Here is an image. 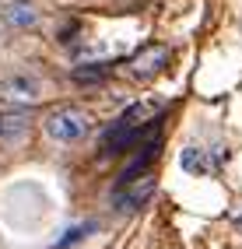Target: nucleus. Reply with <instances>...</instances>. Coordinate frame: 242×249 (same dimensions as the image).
Here are the masks:
<instances>
[{
  "instance_id": "nucleus-8",
  "label": "nucleus",
  "mask_w": 242,
  "mask_h": 249,
  "mask_svg": "<svg viewBox=\"0 0 242 249\" xmlns=\"http://www.w3.org/2000/svg\"><path fill=\"white\" fill-rule=\"evenodd\" d=\"M105 71L99 67V63H85V67H74V81H81V85H85V81H99Z\"/></svg>"
},
{
  "instance_id": "nucleus-6",
  "label": "nucleus",
  "mask_w": 242,
  "mask_h": 249,
  "mask_svg": "<svg viewBox=\"0 0 242 249\" xmlns=\"http://www.w3.org/2000/svg\"><path fill=\"white\" fill-rule=\"evenodd\" d=\"M28 134V116L25 112H0V141H21Z\"/></svg>"
},
{
  "instance_id": "nucleus-4",
  "label": "nucleus",
  "mask_w": 242,
  "mask_h": 249,
  "mask_svg": "<svg viewBox=\"0 0 242 249\" xmlns=\"http://www.w3.org/2000/svg\"><path fill=\"white\" fill-rule=\"evenodd\" d=\"M0 98L4 102H18V106H32L39 98V81L28 74H11L0 81Z\"/></svg>"
},
{
  "instance_id": "nucleus-2",
  "label": "nucleus",
  "mask_w": 242,
  "mask_h": 249,
  "mask_svg": "<svg viewBox=\"0 0 242 249\" xmlns=\"http://www.w3.org/2000/svg\"><path fill=\"white\" fill-rule=\"evenodd\" d=\"M161 106L158 102H137L134 109H126L123 116H120V123L112 126V134H109V141H105V151L109 155H120L123 147H130L137 137H140V130H144V120H151V116L158 112Z\"/></svg>"
},
{
  "instance_id": "nucleus-3",
  "label": "nucleus",
  "mask_w": 242,
  "mask_h": 249,
  "mask_svg": "<svg viewBox=\"0 0 242 249\" xmlns=\"http://www.w3.org/2000/svg\"><path fill=\"white\" fill-rule=\"evenodd\" d=\"M169 56H172V53H169V46L151 42V46H144L137 56L126 60L123 67H126V74H130L134 81H151L155 74H161V71L169 67Z\"/></svg>"
},
{
  "instance_id": "nucleus-5",
  "label": "nucleus",
  "mask_w": 242,
  "mask_h": 249,
  "mask_svg": "<svg viewBox=\"0 0 242 249\" xmlns=\"http://www.w3.org/2000/svg\"><path fill=\"white\" fill-rule=\"evenodd\" d=\"M0 18H4L7 25H14V28H32L39 21V11L32 7L28 0H11V4L0 7Z\"/></svg>"
},
{
  "instance_id": "nucleus-7",
  "label": "nucleus",
  "mask_w": 242,
  "mask_h": 249,
  "mask_svg": "<svg viewBox=\"0 0 242 249\" xmlns=\"http://www.w3.org/2000/svg\"><path fill=\"white\" fill-rule=\"evenodd\" d=\"M183 169H186V172H204V169H207L204 151H197V147H186V151H183Z\"/></svg>"
},
{
  "instance_id": "nucleus-1",
  "label": "nucleus",
  "mask_w": 242,
  "mask_h": 249,
  "mask_svg": "<svg viewBox=\"0 0 242 249\" xmlns=\"http://www.w3.org/2000/svg\"><path fill=\"white\" fill-rule=\"evenodd\" d=\"M42 130H46V137H50V141L70 144V141H81L91 130V116L85 109H77V106H60V109H53L42 120Z\"/></svg>"
},
{
  "instance_id": "nucleus-9",
  "label": "nucleus",
  "mask_w": 242,
  "mask_h": 249,
  "mask_svg": "<svg viewBox=\"0 0 242 249\" xmlns=\"http://www.w3.org/2000/svg\"><path fill=\"white\" fill-rule=\"evenodd\" d=\"M91 228H95V225H77V228H70V231H67V239H60V242H56L53 249H67V246H74V242H81V239H85V235H88V231H91Z\"/></svg>"
}]
</instances>
